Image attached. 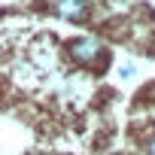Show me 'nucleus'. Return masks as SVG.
Returning <instances> with one entry per match:
<instances>
[{"label":"nucleus","instance_id":"nucleus-1","mask_svg":"<svg viewBox=\"0 0 155 155\" xmlns=\"http://www.w3.org/2000/svg\"><path fill=\"white\" fill-rule=\"evenodd\" d=\"M67 49H70V58L79 61V64H91V61H97L101 52H104V46H101L94 37H76V40H70Z\"/></svg>","mask_w":155,"mask_h":155},{"label":"nucleus","instance_id":"nucleus-2","mask_svg":"<svg viewBox=\"0 0 155 155\" xmlns=\"http://www.w3.org/2000/svg\"><path fill=\"white\" fill-rule=\"evenodd\" d=\"M52 9H55V15H61L67 21H82L88 15V0H55Z\"/></svg>","mask_w":155,"mask_h":155},{"label":"nucleus","instance_id":"nucleus-3","mask_svg":"<svg viewBox=\"0 0 155 155\" xmlns=\"http://www.w3.org/2000/svg\"><path fill=\"white\" fill-rule=\"evenodd\" d=\"M146 152H149V155H155V137H152V140L146 143Z\"/></svg>","mask_w":155,"mask_h":155}]
</instances>
